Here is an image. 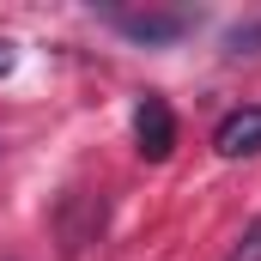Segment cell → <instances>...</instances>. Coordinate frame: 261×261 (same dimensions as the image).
I'll return each mask as SVG.
<instances>
[{
  "mask_svg": "<svg viewBox=\"0 0 261 261\" xmlns=\"http://www.w3.org/2000/svg\"><path fill=\"white\" fill-rule=\"evenodd\" d=\"M103 24H116L128 43H176V37H189L200 24V12H189V6H170V12H128V6H103Z\"/></svg>",
  "mask_w": 261,
  "mask_h": 261,
  "instance_id": "1",
  "label": "cell"
},
{
  "mask_svg": "<svg viewBox=\"0 0 261 261\" xmlns=\"http://www.w3.org/2000/svg\"><path fill=\"white\" fill-rule=\"evenodd\" d=\"M134 146H140L146 164H164V158L176 152V110H170L158 91H146V97L134 103Z\"/></svg>",
  "mask_w": 261,
  "mask_h": 261,
  "instance_id": "2",
  "label": "cell"
},
{
  "mask_svg": "<svg viewBox=\"0 0 261 261\" xmlns=\"http://www.w3.org/2000/svg\"><path fill=\"white\" fill-rule=\"evenodd\" d=\"M213 152H219V158H255L261 152V103L231 110V116L213 128Z\"/></svg>",
  "mask_w": 261,
  "mask_h": 261,
  "instance_id": "3",
  "label": "cell"
},
{
  "mask_svg": "<svg viewBox=\"0 0 261 261\" xmlns=\"http://www.w3.org/2000/svg\"><path fill=\"white\" fill-rule=\"evenodd\" d=\"M225 261H261V213L249 219V225H243V237L225 249Z\"/></svg>",
  "mask_w": 261,
  "mask_h": 261,
  "instance_id": "4",
  "label": "cell"
},
{
  "mask_svg": "<svg viewBox=\"0 0 261 261\" xmlns=\"http://www.w3.org/2000/svg\"><path fill=\"white\" fill-rule=\"evenodd\" d=\"M225 49H231V55H261V24H237V31L225 37Z\"/></svg>",
  "mask_w": 261,
  "mask_h": 261,
  "instance_id": "5",
  "label": "cell"
},
{
  "mask_svg": "<svg viewBox=\"0 0 261 261\" xmlns=\"http://www.w3.org/2000/svg\"><path fill=\"white\" fill-rule=\"evenodd\" d=\"M12 61H18V55H12V43L0 37V73H12Z\"/></svg>",
  "mask_w": 261,
  "mask_h": 261,
  "instance_id": "6",
  "label": "cell"
}]
</instances>
